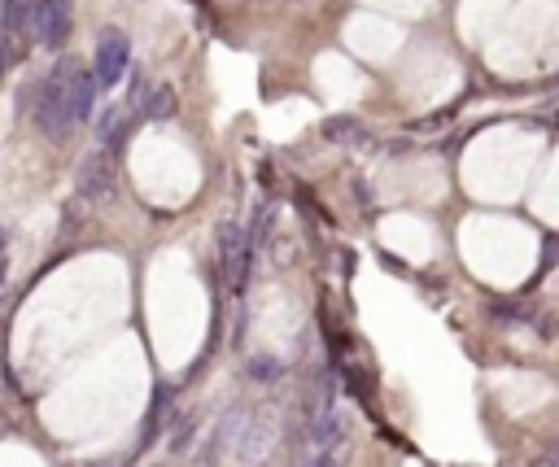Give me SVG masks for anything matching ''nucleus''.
I'll list each match as a JSON object with an SVG mask.
<instances>
[{
    "label": "nucleus",
    "instance_id": "nucleus-2",
    "mask_svg": "<svg viewBox=\"0 0 559 467\" xmlns=\"http://www.w3.org/2000/svg\"><path fill=\"white\" fill-rule=\"evenodd\" d=\"M118 144H122V122H114V131H109V140L96 148V153H87V161L79 166V192L83 196H109L114 192V179H118Z\"/></svg>",
    "mask_w": 559,
    "mask_h": 467
},
{
    "label": "nucleus",
    "instance_id": "nucleus-1",
    "mask_svg": "<svg viewBox=\"0 0 559 467\" xmlns=\"http://www.w3.org/2000/svg\"><path fill=\"white\" fill-rule=\"evenodd\" d=\"M96 100V79L79 57H66L61 65H52L44 74V83L35 87L31 100V118L48 140H66L79 122H87Z\"/></svg>",
    "mask_w": 559,
    "mask_h": 467
},
{
    "label": "nucleus",
    "instance_id": "nucleus-7",
    "mask_svg": "<svg viewBox=\"0 0 559 467\" xmlns=\"http://www.w3.org/2000/svg\"><path fill=\"white\" fill-rule=\"evenodd\" d=\"M175 113V87H153L148 96H144V118H170Z\"/></svg>",
    "mask_w": 559,
    "mask_h": 467
},
{
    "label": "nucleus",
    "instance_id": "nucleus-3",
    "mask_svg": "<svg viewBox=\"0 0 559 467\" xmlns=\"http://www.w3.org/2000/svg\"><path fill=\"white\" fill-rule=\"evenodd\" d=\"M127 65H131V39H127L122 31H105V35L96 39V61H92L96 92L118 87L122 74H127Z\"/></svg>",
    "mask_w": 559,
    "mask_h": 467
},
{
    "label": "nucleus",
    "instance_id": "nucleus-4",
    "mask_svg": "<svg viewBox=\"0 0 559 467\" xmlns=\"http://www.w3.org/2000/svg\"><path fill=\"white\" fill-rule=\"evenodd\" d=\"M70 26H74L70 0H35V9H31V35L44 48H61L70 39Z\"/></svg>",
    "mask_w": 559,
    "mask_h": 467
},
{
    "label": "nucleus",
    "instance_id": "nucleus-6",
    "mask_svg": "<svg viewBox=\"0 0 559 467\" xmlns=\"http://www.w3.org/2000/svg\"><path fill=\"white\" fill-rule=\"evenodd\" d=\"M26 48H31V35H26V31H4V26H0V83H4V74L26 57Z\"/></svg>",
    "mask_w": 559,
    "mask_h": 467
},
{
    "label": "nucleus",
    "instance_id": "nucleus-8",
    "mask_svg": "<svg viewBox=\"0 0 559 467\" xmlns=\"http://www.w3.org/2000/svg\"><path fill=\"white\" fill-rule=\"evenodd\" d=\"M4 262H9V236L0 231V284H4Z\"/></svg>",
    "mask_w": 559,
    "mask_h": 467
},
{
    "label": "nucleus",
    "instance_id": "nucleus-5",
    "mask_svg": "<svg viewBox=\"0 0 559 467\" xmlns=\"http://www.w3.org/2000/svg\"><path fill=\"white\" fill-rule=\"evenodd\" d=\"M223 275L231 279V288H245V258H249V249H245V231L236 227V223H227L223 227Z\"/></svg>",
    "mask_w": 559,
    "mask_h": 467
}]
</instances>
